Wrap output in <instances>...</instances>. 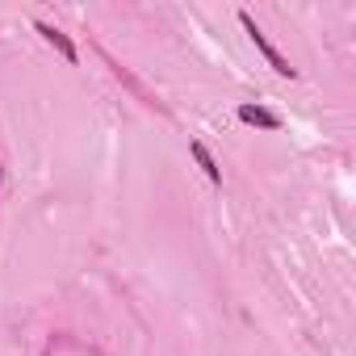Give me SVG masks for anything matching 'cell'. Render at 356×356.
Instances as JSON below:
<instances>
[{"label":"cell","instance_id":"cell-3","mask_svg":"<svg viewBox=\"0 0 356 356\" xmlns=\"http://www.w3.org/2000/svg\"><path fill=\"white\" fill-rule=\"evenodd\" d=\"M239 122L260 126V130H277V126H281V118H277L273 109H264V105H239Z\"/></svg>","mask_w":356,"mask_h":356},{"label":"cell","instance_id":"cell-1","mask_svg":"<svg viewBox=\"0 0 356 356\" xmlns=\"http://www.w3.org/2000/svg\"><path fill=\"white\" fill-rule=\"evenodd\" d=\"M239 26H243V30H248V38H252V47H256V51H260V55H264V59H268V67H273V72H277V76H289V80H293V76H298V72H293V67H289V59H285V55H281V51H277V47H273V42H268V34H264V30H260V26H256V22H252V13H239Z\"/></svg>","mask_w":356,"mask_h":356},{"label":"cell","instance_id":"cell-4","mask_svg":"<svg viewBox=\"0 0 356 356\" xmlns=\"http://www.w3.org/2000/svg\"><path fill=\"white\" fill-rule=\"evenodd\" d=\"M189 151H193V159H197V168L210 176V185H222V168L214 163V155H210V147L206 143H189Z\"/></svg>","mask_w":356,"mask_h":356},{"label":"cell","instance_id":"cell-2","mask_svg":"<svg viewBox=\"0 0 356 356\" xmlns=\"http://www.w3.org/2000/svg\"><path fill=\"white\" fill-rule=\"evenodd\" d=\"M38 34H42V38H47V42H51V47H55V51H59L67 63H76V59H80V55H76V42H72L63 30H55L51 22H38Z\"/></svg>","mask_w":356,"mask_h":356}]
</instances>
